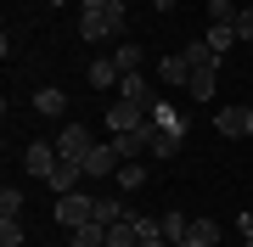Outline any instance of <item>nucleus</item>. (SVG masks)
I'll list each match as a JSON object with an SVG mask.
<instances>
[{"instance_id": "1", "label": "nucleus", "mask_w": 253, "mask_h": 247, "mask_svg": "<svg viewBox=\"0 0 253 247\" xmlns=\"http://www.w3.org/2000/svg\"><path fill=\"white\" fill-rule=\"evenodd\" d=\"M113 129V135H129V129H152V107H146V101H124L118 96L113 107H107V118H101Z\"/></svg>"}, {"instance_id": "2", "label": "nucleus", "mask_w": 253, "mask_h": 247, "mask_svg": "<svg viewBox=\"0 0 253 247\" xmlns=\"http://www.w3.org/2000/svg\"><path fill=\"white\" fill-rule=\"evenodd\" d=\"M90 219H96V197L90 191L56 197V225H62V230H79V225H90Z\"/></svg>"}, {"instance_id": "3", "label": "nucleus", "mask_w": 253, "mask_h": 247, "mask_svg": "<svg viewBox=\"0 0 253 247\" xmlns=\"http://www.w3.org/2000/svg\"><path fill=\"white\" fill-rule=\"evenodd\" d=\"M96 146V135L84 124H62L56 129V157H73V163H84V152Z\"/></svg>"}, {"instance_id": "4", "label": "nucleus", "mask_w": 253, "mask_h": 247, "mask_svg": "<svg viewBox=\"0 0 253 247\" xmlns=\"http://www.w3.org/2000/svg\"><path fill=\"white\" fill-rule=\"evenodd\" d=\"M124 169V157H118L113 141H96L90 152H84V180H101V174H118Z\"/></svg>"}, {"instance_id": "5", "label": "nucleus", "mask_w": 253, "mask_h": 247, "mask_svg": "<svg viewBox=\"0 0 253 247\" xmlns=\"http://www.w3.org/2000/svg\"><path fill=\"white\" fill-rule=\"evenodd\" d=\"M56 163H62V157H56L51 141H28V146H23V169L34 174V180H51V169H56Z\"/></svg>"}, {"instance_id": "6", "label": "nucleus", "mask_w": 253, "mask_h": 247, "mask_svg": "<svg viewBox=\"0 0 253 247\" xmlns=\"http://www.w3.org/2000/svg\"><path fill=\"white\" fill-rule=\"evenodd\" d=\"M214 129H219L225 141H242V135H253V107H242V101H236V107H219Z\"/></svg>"}, {"instance_id": "7", "label": "nucleus", "mask_w": 253, "mask_h": 247, "mask_svg": "<svg viewBox=\"0 0 253 247\" xmlns=\"http://www.w3.org/2000/svg\"><path fill=\"white\" fill-rule=\"evenodd\" d=\"M79 180H84V163H73V157H62V163L51 169V191H56V197L79 191Z\"/></svg>"}, {"instance_id": "8", "label": "nucleus", "mask_w": 253, "mask_h": 247, "mask_svg": "<svg viewBox=\"0 0 253 247\" xmlns=\"http://www.w3.org/2000/svg\"><path fill=\"white\" fill-rule=\"evenodd\" d=\"M180 56H186V62H191V73H197V68H214V73H219V51L208 45V39H191V45H186Z\"/></svg>"}, {"instance_id": "9", "label": "nucleus", "mask_w": 253, "mask_h": 247, "mask_svg": "<svg viewBox=\"0 0 253 247\" xmlns=\"http://www.w3.org/2000/svg\"><path fill=\"white\" fill-rule=\"evenodd\" d=\"M158 79H163V84H191V62H186L180 51L163 56V62H158Z\"/></svg>"}, {"instance_id": "10", "label": "nucleus", "mask_w": 253, "mask_h": 247, "mask_svg": "<svg viewBox=\"0 0 253 247\" xmlns=\"http://www.w3.org/2000/svg\"><path fill=\"white\" fill-rule=\"evenodd\" d=\"M79 39H90V45H101V39H113V28L101 11H79Z\"/></svg>"}, {"instance_id": "11", "label": "nucleus", "mask_w": 253, "mask_h": 247, "mask_svg": "<svg viewBox=\"0 0 253 247\" xmlns=\"http://www.w3.org/2000/svg\"><path fill=\"white\" fill-rule=\"evenodd\" d=\"M146 135H152V129H129V135H113V146H118V157H124V163H135V157L146 152Z\"/></svg>"}, {"instance_id": "12", "label": "nucleus", "mask_w": 253, "mask_h": 247, "mask_svg": "<svg viewBox=\"0 0 253 247\" xmlns=\"http://www.w3.org/2000/svg\"><path fill=\"white\" fill-rule=\"evenodd\" d=\"M146 152H152V157H174V152H180V135L152 124V135H146Z\"/></svg>"}, {"instance_id": "13", "label": "nucleus", "mask_w": 253, "mask_h": 247, "mask_svg": "<svg viewBox=\"0 0 253 247\" xmlns=\"http://www.w3.org/2000/svg\"><path fill=\"white\" fill-rule=\"evenodd\" d=\"M84 79H90L96 90H107V84H118L124 73H118V62H113V56H96V62H90V73H84Z\"/></svg>"}, {"instance_id": "14", "label": "nucleus", "mask_w": 253, "mask_h": 247, "mask_svg": "<svg viewBox=\"0 0 253 247\" xmlns=\"http://www.w3.org/2000/svg\"><path fill=\"white\" fill-rule=\"evenodd\" d=\"M107 247H141V230H135V213H129V219H118V225H107Z\"/></svg>"}, {"instance_id": "15", "label": "nucleus", "mask_w": 253, "mask_h": 247, "mask_svg": "<svg viewBox=\"0 0 253 247\" xmlns=\"http://www.w3.org/2000/svg\"><path fill=\"white\" fill-rule=\"evenodd\" d=\"M68 247H107V225H79V230H68Z\"/></svg>"}, {"instance_id": "16", "label": "nucleus", "mask_w": 253, "mask_h": 247, "mask_svg": "<svg viewBox=\"0 0 253 247\" xmlns=\"http://www.w3.org/2000/svg\"><path fill=\"white\" fill-rule=\"evenodd\" d=\"M186 230H191V213H174V208L163 213V242H169V247H180Z\"/></svg>"}, {"instance_id": "17", "label": "nucleus", "mask_w": 253, "mask_h": 247, "mask_svg": "<svg viewBox=\"0 0 253 247\" xmlns=\"http://www.w3.org/2000/svg\"><path fill=\"white\" fill-rule=\"evenodd\" d=\"M34 112H45V118H62V112H68V96H62V90H34Z\"/></svg>"}, {"instance_id": "18", "label": "nucleus", "mask_w": 253, "mask_h": 247, "mask_svg": "<svg viewBox=\"0 0 253 247\" xmlns=\"http://www.w3.org/2000/svg\"><path fill=\"white\" fill-rule=\"evenodd\" d=\"M203 39H208V45H214L219 56H225V51L236 45V28H231V23H208V34H203Z\"/></svg>"}, {"instance_id": "19", "label": "nucleus", "mask_w": 253, "mask_h": 247, "mask_svg": "<svg viewBox=\"0 0 253 247\" xmlns=\"http://www.w3.org/2000/svg\"><path fill=\"white\" fill-rule=\"evenodd\" d=\"M118 219H129V208H124V202H113V197H96V225H118Z\"/></svg>"}, {"instance_id": "20", "label": "nucleus", "mask_w": 253, "mask_h": 247, "mask_svg": "<svg viewBox=\"0 0 253 247\" xmlns=\"http://www.w3.org/2000/svg\"><path fill=\"white\" fill-rule=\"evenodd\" d=\"M118 96L124 101H146V73H124L118 79ZM146 107H152V101H146Z\"/></svg>"}, {"instance_id": "21", "label": "nucleus", "mask_w": 253, "mask_h": 247, "mask_svg": "<svg viewBox=\"0 0 253 247\" xmlns=\"http://www.w3.org/2000/svg\"><path fill=\"white\" fill-rule=\"evenodd\" d=\"M113 62H118V73H141V45H129V39H124V45L113 51Z\"/></svg>"}, {"instance_id": "22", "label": "nucleus", "mask_w": 253, "mask_h": 247, "mask_svg": "<svg viewBox=\"0 0 253 247\" xmlns=\"http://www.w3.org/2000/svg\"><path fill=\"white\" fill-rule=\"evenodd\" d=\"M186 90H191V101H208V96H214V68H197Z\"/></svg>"}, {"instance_id": "23", "label": "nucleus", "mask_w": 253, "mask_h": 247, "mask_svg": "<svg viewBox=\"0 0 253 247\" xmlns=\"http://www.w3.org/2000/svg\"><path fill=\"white\" fill-rule=\"evenodd\" d=\"M152 124H158V129H174V135H186L180 112H174V107H158V101H152Z\"/></svg>"}, {"instance_id": "24", "label": "nucleus", "mask_w": 253, "mask_h": 247, "mask_svg": "<svg viewBox=\"0 0 253 247\" xmlns=\"http://www.w3.org/2000/svg\"><path fill=\"white\" fill-rule=\"evenodd\" d=\"M101 17H107V28H113V34H124L129 11H124V0H107V6H101Z\"/></svg>"}, {"instance_id": "25", "label": "nucleus", "mask_w": 253, "mask_h": 247, "mask_svg": "<svg viewBox=\"0 0 253 247\" xmlns=\"http://www.w3.org/2000/svg\"><path fill=\"white\" fill-rule=\"evenodd\" d=\"M118 185H124V191H135V185H146V169H141V157L118 169Z\"/></svg>"}, {"instance_id": "26", "label": "nucleus", "mask_w": 253, "mask_h": 247, "mask_svg": "<svg viewBox=\"0 0 253 247\" xmlns=\"http://www.w3.org/2000/svg\"><path fill=\"white\" fill-rule=\"evenodd\" d=\"M0 247H23V219H0Z\"/></svg>"}, {"instance_id": "27", "label": "nucleus", "mask_w": 253, "mask_h": 247, "mask_svg": "<svg viewBox=\"0 0 253 247\" xmlns=\"http://www.w3.org/2000/svg\"><path fill=\"white\" fill-rule=\"evenodd\" d=\"M208 23H231L236 28V6L231 0H208Z\"/></svg>"}, {"instance_id": "28", "label": "nucleus", "mask_w": 253, "mask_h": 247, "mask_svg": "<svg viewBox=\"0 0 253 247\" xmlns=\"http://www.w3.org/2000/svg\"><path fill=\"white\" fill-rule=\"evenodd\" d=\"M6 213H11V219H17V213H23V191H11V185H6V191H0V219H6Z\"/></svg>"}, {"instance_id": "29", "label": "nucleus", "mask_w": 253, "mask_h": 247, "mask_svg": "<svg viewBox=\"0 0 253 247\" xmlns=\"http://www.w3.org/2000/svg\"><path fill=\"white\" fill-rule=\"evenodd\" d=\"M236 39H253V6L236 11Z\"/></svg>"}, {"instance_id": "30", "label": "nucleus", "mask_w": 253, "mask_h": 247, "mask_svg": "<svg viewBox=\"0 0 253 247\" xmlns=\"http://www.w3.org/2000/svg\"><path fill=\"white\" fill-rule=\"evenodd\" d=\"M236 230H242V236H253V213H236Z\"/></svg>"}, {"instance_id": "31", "label": "nucleus", "mask_w": 253, "mask_h": 247, "mask_svg": "<svg viewBox=\"0 0 253 247\" xmlns=\"http://www.w3.org/2000/svg\"><path fill=\"white\" fill-rule=\"evenodd\" d=\"M174 6H180V0H152V11H174Z\"/></svg>"}, {"instance_id": "32", "label": "nucleus", "mask_w": 253, "mask_h": 247, "mask_svg": "<svg viewBox=\"0 0 253 247\" xmlns=\"http://www.w3.org/2000/svg\"><path fill=\"white\" fill-rule=\"evenodd\" d=\"M141 247H169V242H163V236H158V242H141Z\"/></svg>"}, {"instance_id": "33", "label": "nucleus", "mask_w": 253, "mask_h": 247, "mask_svg": "<svg viewBox=\"0 0 253 247\" xmlns=\"http://www.w3.org/2000/svg\"><path fill=\"white\" fill-rule=\"evenodd\" d=\"M242 247H253V236H242Z\"/></svg>"}]
</instances>
